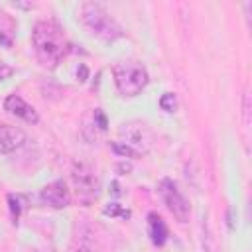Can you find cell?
I'll list each match as a JSON object with an SVG mask.
<instances>
[{
    "label": "cell",
    "instance_id": "cell-12",
    "mask_svg": "<svg viewBox=\"0 0 252 252\" xmlns=\"http://www.w3.org/2000/svg\"><path fill=\"white\" fill-rule=\"evenodd\" d=\"M102 213H104L106 217H120V219H128V217H130V211L124 209V207L118 205V203H110V205H106V207L102 209Z\"/></svg>",
    "mask_w": 252,
    "mask_h": 252
},
{
    "label": "cell",
    "instance_id": "cell-10",
    "mask_svg": "<svg viewBox=\"0 0 252 252\" xmlns=\"http://www.w3.org/2000/svg\"><path fill=\"white\" fill-rule=\"evenodd\" d=\"M167 234H169V230H167L165 220L158 213H150L148 215V236H150L152 244L163 246L167 242Z\"/></svg>",
    "mask_w": 252,
    "mask_h": 252
},
{
    "label": "cell",
    "instance_id": "cell-6",
    "mask_svg": "<svg viewBox=\"0 0 252 252\" xmlns=\"http://www.w3.org/2000/svg\"><path fill=\"white\" fill-rule=\"evenodd\" d=\"M158 193H159L163 205L167 207V211L175 217V220H179V222H187L189 220V213H191L189 211V203L181 195V191L177 189L175 181H171L167 177L161 179L159 185H158Z\"/></svg>",
    "mask_w": 252,
    "mask_h": 252
},
{
    "label": "cell",
    "instance_id": "cell-5",
    "mask_svg": "<svg viewBox=\"0 0 252 252\" xmlns=\"http://www.w3.org/2000/svg\"><path fill=\"white\" fill-rule=\"evenodd\" d=\"M71 181L75 185V191H77L79 199L85 205H89L93 199L98 197L100 181H98V175H96V171L93 169L91 163L75 161L73 163V169H71Z\"/></svg>",
    "mask_w": 252,
    "mask_h": 252
},
{
    "label": "cell",
    "instance_id": "cell-7",
    "mask_svg": "<svg viewBox=\"0 0 252 252\" xmlns=\"http://www.w3.org/2000/svg\"><path fill=\"white\" fill-rule=\"evenodd\" d=\"M39 199L43 205H47L51 209H65L71 203V191H69L65 179H55L41 189Z\"/></svg>",
    "mask_w": 252,
    "mask_h": 252
},
{
    "label": "cell",
    "instance_id": "cell-2",
    "mask_svg": "<svg viewBox=\"0 0 252 252\" xmlns=\"http://www.w3.org/2000/svg\"><path fill=\"white\" fill-rule=\"evenodd\" d=\"M79 20L94 37H98L102 41H114V39L122 37L120 24L98 2H85V4H81Z\"/></svg>",
    "mask_w": 252,
    "mask_h": 252
},
{
    "label": "cell",
    "instance_id": "cell-1",
    "mask_svg": "<svg viewBox=\"0 0 252 252\" xmlns=\"http://www.w3.org/2000/svg\"><path fill=\"white\" fill-rule=\"evenodd\" d=\"M32 45L41 67L55 69L69 51L63 28L53 20H41L32 30Z\"/></svg>",
    "mask_w": 252,
    "mask_h": 252
},
{
    "label": "cell",
    "instance_id": "cell-15",
    "mask_svg": "<svg viewBox=\"0 0 252 252\" xmlns=\"http://www.w3.org/2000/svg\"><path fill=\"white\" fill-rule=\"evenodd\" d=\"M75 252H91V250H89V248H77Z\"/></svg>",
    "mask_w": 252,
    "mask_h": 252
},
{
    "label": "cell",
    "instance_id": "cell-13",
    "mask_svg": "<svg viewBox=\"0 0 252 252\" xmlns=\"http://www.w3.org/2000/svg\"><path fill=\"white\" fill-rule=\"evenodd\" d=\"M159 106L165 110V112H173L175 106H177V100H175V94L173 93H163L161 98H159Z\"/></svg>",
    "mask_w": 252,
    "mask_h": 252
},
{
    "label": "cell",
    "instance_id": "cell-11",
    "mask_svg": "<svg viewBox=\"0 0 252 252\" xmlns=\"http://www.w3.org/2000/svg\"><path fill=\"white\" fill-rule=\"evenodd\" d=\"M8 205H10V213H12V219H14V224L18 222L24 207H26V197L20 195V193H10L8 195Z\"/></svg>",
    "mask_w": 252,
    "mask_h": 252
},
{
    "label": "cell",
    "instance_id": "cell-8",
    "mask_svg": "<svg viewBox=\"0 0 252 252\" xmlns=\"http://www.w3.org/2000/svg\"><path fill=\"white\" fill-rule=\"evenodd\" d=\"M4 110L8 114H12V116H16V118H20L24 122H28V124H37L39 122L37 110L30 102H26L20 94H8L6 100H4Z\"/></svg>",
    "mask_w": 252,
    "mask_h": 252
},
{
    "label": "cell",
    "instance_id": "cell-3",
    "mask_svg": "<svg viewBox=\"0 0 252 252\" xmlns=\"http://www.w3.org/2000/svg\"><path fill=\"white\" fill-rule=\"evenodd\" d=\"M112 79L122 96H138L146 89L150 75L140 61H118L112 65Z\"/></svg>",
    "mask_w": 252,
    "mask_h": 252
},
{
    "label": "cell",
    "instance_id": "cell-14",
    "mask_svg": "<svg viewBox=\"0 0 252 252\" xmlns=\"http://www.w3.org/2000/svg\"><path fill=\"white\" fill-rule=\"evenodd\" d=\"M12 75H14V67H10V65H6V63H0V81L8 79V77H12Z\"/></svg>",
    "mask_w": 252,
    "mask_h": 252
},
{
    "label": "cell",
    "instance_id": "cell-9",
    "mask_svg": "<svg viewBox=\"0 0 252 252\" xmlns=\"http://www.w3.org/2000/svg\"><path fill=\"white\" fill-rule=\"evenodd\" d=\"M28 136L22 128L0 122V154H12L26 144Z\"/></svg>",
    "mask_w": 252,
    "mask_h": 252
},
{
    "label": "cell",
    "instance_id": "cell-16",
    "mask_svg": "<svg viewBox=\"0 0 252 252\" xmlns=\"http://www.w3.org/2000/svg\"><path fill=\"white\" fill-rule=\"evenodd\" d=\"M35 252H47V250H35Z\"/></svg>",
    "mask_w": 252,
    "mask_h": 252
},
{
    "label": "cell",
    "instance_id": "cell-4",
    "mask_svg": "<svg viewBox=\"0 0 252 252\" xmlns=\"http://www.w3.org/2000/svg\"><path fill=\"white\" fill-rule=\"evenodd\" d=\"M152 132L142 122H128L120 128V140L112 144V150L122 158H140L150 152Z\"/></svg>",
    "mask_w": 252,
    "mask_h": 252
}]
</instances>
